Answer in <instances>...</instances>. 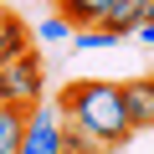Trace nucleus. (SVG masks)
Listing matches in <instances>:
<instances>
[{"label": "nucleus", "mask_w": 154, "mask_h": 154, "mask_svg": "<svg viewBox=\"0 0 154 154\" xmlns=\"http://www.w3.org/2000/svg\"><path fill=\"white\" fill-rule=\"evenodd\" d=\"M57 113H62L67 128L88 134L98 149H118L134 134L128 113H123V93H118V82H108V77H82V82H72L57 98Z\"/></svg>", "instance_id": "nucleus-1"}, {"label": "nucleus", "mask_w": 154, "mask_h": 154, "mask_svg": "<svg viewBox=\"0 0 154 154\" xmlns=\"http://www.w3.org/2000/svg\"><path fill=\"white\" fill-rule=\"evenodd\" d=\"M41 93H46V67H41L36 51H26V57H16V62L0 67V103H11V108H36Z\"/></svg>", "instance_id": "nucleus-2"}, {"label": "nucleus", "mask_w": 154, "mask_h": 154, "mask_svg": "<svg viewBox=\"0 0 154 154\" xmlns=\"http://www.w3.org/2000/svg\"><path fill=\"white\" fill-rule=\"evenodd\" d=\"M16 154H62V113H57V103L26 108V134H21Z\"/></svg>", "instance_id": "nucleus-3"}, {"label": "nucleus", "mask_w": 154, "mask_h": 154, "mask_svg": "<svg viewBox=\"0 0 154 154\" xmlns=\"http://www.w3.org/2000/svg\"><path fill=\"white\" fill-rule=\"evenodd\" d=\"M123 93V113H128V128H154V77H128V82H118Z\"/></svg>", "instance_id": "nucleus-4"}, {"label": "nucleus", "mask_w": 154, "mask_h": 154, "mask_svg": "<svg viewBox=\"0 0 154 154\" xmlns=\"http://www.w3.org/2000/svg\"><path fill=\"white\" fill-rule=\"evenodd\" d=\"M144 16H149V0H113V5L103 11V21H98V26H103L108 36L128 41V31H134V26L144 21Z\"/></svg>", "instance_id": "nucleus-5"}, {"label": "nucleus", "mask_w": 154, "mask_h": 154, "mask_svg": "<svg viewBox=\"0 0 154 154\" xmlns=\"http://www.w3.org/2000/svg\"><path fill=\"white\" fill-rule=\"evenodd\" d=\"M31 51V31H26V21L21 16H0V67L5 62H16V57H26Z\"/></svg>", "instance_id": "nucleus-6"}, {"label": "nucleus", "mask_w": 154, "mask_h": 154, "mask_svg": "<svg viewBox=\"0 0 154 154\" xmlns=\"http://www.w3.org/2000/svg\"><path fill=\"white\" fill-rule=\"evenodd\" d=\"M108 5H113V0H62V11H57V16H67L72 31H82V26H98Z\"/></svg>", "instance_id": "nucleus-7"}, {"label": "nucleus", "mask_w": 154, "mask_h": 154, "mask_svg": "<svg viewBox=\"0 0 154 154\" xmlns=\"http://www.w3.org/2000/svg\"><path fill=\"white\" fill-rule=\"evenodd\" d=\"M21 134H26V108L0 103V154H16L21 149Z\"/></svg>", "instance_id": "nucleus-8"}, {"label": "nucleus", "mask_w": 154, "mask_h": 154, "mask_svg": "<svg viewBox=\"0 0 154 154\" xmlns=\"http://www.w3.org/2000/svg\"><path fill=\"white\" fill-rule=\"evenodd\" d=\"M67 46L72 51H103V46H118V36H108L103 26H82V31H72Z\"/></svg>", "instance_id": "nucleus-9"}, {"label": "nucleus", "mask_w": 154, "mask_h": 154, "mask_svg": "<svg viewBox=\"0 0 154 154\" xmlns=\"http://www.w3.org/2000/svg\"><path fill=\"white\" fill-rule=\"evenodd\" d=\"M31 36H36V41H57V46H67V41H72V21H67V16H46V21H36Z\"/></svg>", "instance_id": "nucleus-10"}, {"label": "nucleus", "mask_w": 154, "mask_h": 154, "mask_svg": "<svg viewBox=\"0 0 154 154\" xmlns=\"http://www.w3.org/2000/svg\"><path fill=\"white\" fill-rule=\"evenodd\" d=\"M62 154H103V149H98L88 134H77V128H67V123H62Z\"/></svg>", "instance_id": "nucleus-11"}, {"label": "nucleus", "mask_w": 154, "mask_h": 154, "mask_svg": "<svg viewBox=\"0 0 154 154\" xmlns=\"http://www.w3.org/2000/svg\"><path fill=\"white\" fill-rule=\"evenodd\" d=\"M128 36H134V41H139V46H154V21H139V26H134V31H128Z\"/></svg>", "instance_id": "nucleus-12"}, {"label": "nucleus", "mask_w": 154, "mask_h": 154, "mask_svg": "<svg viewBox=\"0 0 154 154\" xmlns=\"http://www.w3.org/2000/svg\"><path fill=\"white\" fill-rule=\"evenodd\" d=\"M144 21H154V0H149V16H144Z\"/></svg>", "instance_id": "nucleus-13"}, {"label": "nucleus", "mask_w": 154, "mask_h": 154, "mask_svg": "<svg viewBox=\"0 0 154 154\" xmlns=\"http://www.w3.org/2000/svg\"><path fill=\"white\" fill-rule=\"evenodd\" d=\"M0 16H5V5H0Z\"/></svg>", "instance_id": "nucleus-14"}, {"label": "nucleus", "mask_w": 154, "mask_h": 154, "mask_svg": "<svg viewBox=\"0 0 154 154\" xmlns=\"http://www.w3.org/2000/svg\"><path fill=\"white\" fill-rule=\"evenodd\" d=\"M51 5H62V0H51Z\"/></svg>", "instance_id": "nucleus-15"}]
</instances>
